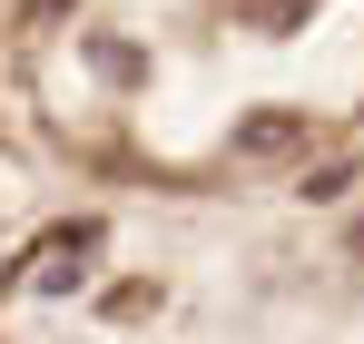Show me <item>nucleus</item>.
Returning a JSON list of instances; mask_svg holds the SVG:
<instances>
[{"instance_id": "1", "label": "nucleus", "mask_w": 364, "mask_h": 344, "mask_svg": "<svg viewBox=\"0 0 364 344\" xmlns=\"http://www.w3.org/2000/svg\"><path fill=\"white\" fill-rule=\"evenodd\" d=\"M305 138H315V128H305L296 109H266V118H246V128H237V158H296Z\"/></svg>"}]
</instances>
